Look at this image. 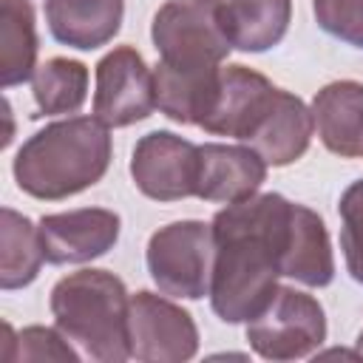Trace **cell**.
<instances>
[{"instance_id":"obj_2","label":"cell","mask_w":363,"mask_h":363,"mask_svg":"<svg viewBox=\"0 0 363 363\" xmlns=\"http://www.w3.org/2000/svg\"><path fill=\"white\" fill-rule=\"evenodd\" d=\"M111 164V133L96 116H68L45 125L14 156L17 187L34 199L60 201L94 187Z\"/></svg>"},{"instance_id":"obj_8","label":"cell","mask_w":363,"mask_h":363,"mask_svg":"<svg viewBox=\"0 0 363 363\" xmlns=\"http://www.w3.org/2000/svg\"><path fill=\"white\" fill-rule=\"evenodd\" d=\"M199 352V329L182 306L156 295H130V357L142 363H182Z\"/></svg>"},{"instance_id":"obj_9","label":"cell","mask_w":363,"mask_h":363,"mask_svg":"<svg viewBox=\"0 0 363 363\" xmlns=\"http://www.w3.org/2000/svg\"><path fill=\"white\" fill-rule=\"evenodd\" d=\"M130 176L136 190L156 201H179L196 196L199 145L170 130H153L136 142L130 156Z\"/></svg>"},{"instance_id":"obj_17","label":"cell","mask_w":363,"mask_h":363,"mask_svg":"<svg viewBox=\"0 0 363 363\" xmlns=\"http://www.w3.org/2000/svg\"><path fill=\"white\" fill-rule=\"evenodd\" d=\"M156 108L179 125H201L216 105L221 68H173L159 62L153 68Z\"/></svg>"},{"instance_id":"obj_20","label":"cell","mask_w":363,"mask_h":363,"mask_svg":"<svg viewBox=\"0 0 363 363\" xmlns=\"http://www.w3.org/2000/svg\"><path fill=\"white\" fill-rule=\"evenodd\" d=\"M0 286L3 289H20L28 286L43 261V241H40V227L31 224L23 213L3 207L0 210Z\"/></svg>"},{"instance_id":"obj_19","label":"cell","mask_w":363,"mask_h":363,"mask_svg":"<svg viewBox=\"0 0 363 363\" xmlns=\"http://www.w3.org/2000/svg\"><path fill=\"white\" fill-rule=\"evenodd\" d=\"M37 71V26L31 0H0V82L23 85Z\"/></svg>"},{"instance_id":"obj_1","label":"cell","mask_w":363,"mask_h":363,"mask_svg":"<svg viewBox=\"0 0 363 363\" xmlns=\"http://www.w3.org/2000/svg\"><path fill=\"white\" fill-rule=\"evenodd\" d=\"M292 201L261 193L227 204L210 221L216 255L210 303L224 323L252 320L275 295Z\"/></svg>"},{"instance_id":"obj_12","label":"cell","mask_w":363,"mask_h":363,"mask_svg":"<svg viewBox=\"0 0 363 363\" xmlns=\"http://www.w3.org/2000/svg\"><path fill=\"white\" fill-rule=\"evenodd\" d=\"M264 179L267 162L250 145H199V199L216 204H235L255 196Z\"/></svg>"},{"instance_id":"obj_11","label":"cell","mask_w":363,"mask_h":363,"mask_svg":"<svg viewBox=\"0 0 363 363\" xmlns=\"http://www.w3.org/2000/svg\"><path fill=\"white\" fill-rule=\"evenodd\" d=\"M312 130H315L312 108H306L301 96L278 88L269 105L264 108V113L255 119L244 145H250L267 164L286 167L306 153L312 142Z\"/></svg>"},{"instance_id":"obj_25","label":"cell","mask_w":363,"mask_h":363,"mask_svg":"<svg viewBox=\"0 0 363 363\" xmlns=\"http://www.w3.org/2000/svg\"><path fill=\"white\" fill-rule=\"evenodd\" d=\"M357 357H363V332L357 335Z\"/></svg>"},{"instance_id":"obj_23","label":"cell","mask_w":363,"mask_h":363,"mask_svg":"<svg viewBox=\"0 0 363 363\" xmlns=\"http://www.w3.org/2000/svg\"><path fill=\"white\" fill-rule=\"evenodd\" d=\"M6 346H14L9 360H77L79 352L71 349V340L60 329L48 326H26L17 337L6 323Z\"/></svg>"},{"instance_id":"obj_16","label":"cell","mask_w":363,"mask_h":363,"mask_svg":"<svg viewBox=\"0 0 363 363\" xmlns=\"http://www.w3.org/2000/svg\"><path fill=\"white\" fill-rule=\"evenodd\" d=\"M125 0H45V23L57 43L91 51L116 37Z\"/></svg>"},{"instance_id":"obj_24","label":"cell","mask_w":363,"mask_h":363,"mask_svg":"<svg viewBox=\"0 0 363 363\" xmlns=\"http://www.w3.org/2000/svg\"><path fill=\"white\" fill-rule=\"evenodd\" d=\"M312 11L326 34L363 48V0H312Z\"/></svg>"},{"instance_id":"obj_3","label":"cell","mask_w":363,"mask_h":363,"mask_svg":"<svg viewBox=\"0 0 363 363\" xmlns=\"http://www.w3.org/2000/svg\"><path fill=\"white\" fill-rule=\"evenodd\" d=\"M57 329L82 357L122 363L130 357V295L108 269H79L51 289Z\"/></svg>"},{"instance_id":"obj_5","label":"cell","mask_w":363,"mask_h":363,"mask_svg":"<svg viewBox=\"0 0 363 363\" xmlns=\"http://www.w3.org/2000/svg\"><path fill=\"white\" fill-rule=\"evenodd\" d=\"M213 227L204 221H173L159 227L147 241V272L159 292L170 298L199 301L210 295L213 275Z\"/></svg>"},{"instance_id":"obj_15","label":"cell","mask_w":363,"mask_h":363,"mask_svg":"<svg viewBox=\"0 0 363 363\" xmlns=\"http://www.w3.org/2000/svg\"><path fill=\"white\" fill-rule=\"evenodd\" d=\"M312 119L326 150L354 159L363 156V85L337 79L323 85L312 99Z\"/></svg>"},{"instance_id":"obj_6","label":"cell","mask_w":363,"mask_h":363,"mask_svg":"<svg viewBox=\"0 0 363 363\" xmlns=\"http://www.w3.org/2000/svg\"><path fill=\"white\" fill-rule=\"evenodd\" d=\"M323 340V306L295 286H278L272 301L247 320V343L264 360H301Z\"/></svg>"},{"instance_id":"obj_18","label":"cell","mask_w":363,"mask_h":363,"mask_svg":"<svg viewBox=\"0 0 363 363\" xmlns=\"http://www.w3.org/2000/svg\"><path fill=\"white\" fill-rule=\"evenodd\" d=\"M224 31L238 51H267L286 37L292 0H218Z\"/></svg>"},{"instance_id":"obj_13","label":"cell","mask_w":363,"mask_h":363,"mask_svg":"<svg viewBox=\"0 0 363 363\" xmlns=\"http://www.w3.org/2000/svg\"><path fill=\"white\" fill-rule=\"evenodd\" d=\"M275 91L278 88L264 74L247 65H227L221 68L216 105L199 128H204L213 136H233L244 142Z\"/></svg>"},{"instance_id":"obj_21","label":"cell","mask_w":363,"mask_h":363,"mask_svg":"<svg viewBox=\"0 0 363 363\" xmlns=\"http://www.w3.org/2000/svg\"><path fill=\"white\" fill-rule=\"evenodd\" d=\"M37 113H77L88 96V68L79 60L51 57L31 77Z\"/></svg>"},{"instance_id":"obj_14","label":"cell","mask_w":363,"mask_h":363,"mask_svg":"<svg viewBox=\"0 0 363 363\" xmlns=\"http://www.w3.org/2000/svg\"><path fill=\"white\" fill-rule=\"evenodd\" d=\"M281 275L295 278L306 286H329L335 278V255L323 218L295 201L281 252Z\"/></svg>"},{"instance_id":"obj_22","label":"cell","mask_w":363,"mask_h":363,"mask_svg":"<svg viewBox=\"0 0 363 363\" xmlns=\"http://www.w3.org/2000/svg\"><path fill=\"white\" fill-rule=\"evenodd\" d=\"M340 213V250L349 275L363 284V179L352 182L337 204Z\"/></svg>"},{"instance_id":"obj_10","label":"cell","mask_w":363,"mask_h":363,"mask_svg":"<svg viewBox=\"0 0 363 363\" xmlns=\"http://www.w3.org/2000/svg\"><path fill=\"white\" fill-rule=\"evenodd\" d=\"M40 241L48 264H85L119 241V216L105 207H79L40 218Z\"/></svg>"},{"instance_id":"obj_4","label":"cell","mask_w":363,"mask_h":363,"mask_svg":"<svg viewBox=\"0 0 363 363\" xmlns=\"http://www.w3.org/2000/svg\"><path fill=\"white\" fill-rule=\"evenodd\" d=\"M159 62L173 68H221L233 43L221 23L218 0H167L150 26Z\"/></svg>"},{"instance_id":"obj_7","label":"cell","mask_w":363,"mask_h":363,"mask_svg":"<svg viewBox=\"0 0 363 363\" xmlns=\"http://www.w3.org/2000/svg\"><path fill=\"white\" fill-rule=\"evenodd\" d=\"M156 108V79L145 57L119 45L96 62V91L94 116L108 128H128L142 122Z\"/></svg>"}]
</instances>
